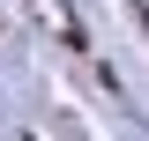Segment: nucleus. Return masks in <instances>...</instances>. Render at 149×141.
Here are the masks:
<instances>
[{
	"instance_id": "nucleus-1",
	"label": "nucleus",
	"mask_w": 149,
	"mask_h": 141,
	"mask_svg": "<svg viewBox=\"0 0 149 141\" xmlns=\"http://www.w3.org/2000/svg\"><path fill=\"white\" fill-rule=\"evenodd\" d=\"M30 15L45 22V30L60 37V45H82V30H74V15H67V0H30Z\"/></svg>"
}]
</instances>
